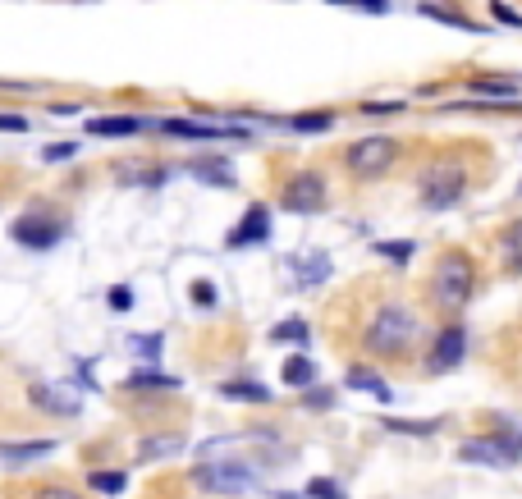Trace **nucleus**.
<instances>
[{
  "mask_svg": "<svg viewBox=\"0 0 522 499\" xmlns=\"http://www.w3.org/2000/svg\"><path fill=\"white\" fill-rule=\"evenodd\" d=\"M422 14H426V19H440V23H454V28L477 33V23H472V19H463V14H454V10H440V5H422Z\"/></svg>",
  "mask_w": 522,
  "mask_h": 499,
  "instance_id": "cd10ccee",
  "label": "nucleus"
},
{
  "mask_svg": "<svg viewBox=\"0 0 522 499\" xmlns=\"http://www.w3.org/2000/svg\"><path fill=\"white\" fill-rule=\"evenodd\" d=\"M271 339H275V344H284V339H294V344H307V321H298V316H294V321H280V326L271 330Z\"/></svg>",
  "mask_w": 522,
  "mask_h": 499,
  "instance_id": "bb28decb",
  "label": "nucleus"
},
{
  "mask_svg": "<svg viewBox=\"0 0 522 499\" xmlns=\"http://www.w3.org/2000/svg\"><path fill=\"white\" fill-rule=\"evenodd\" d=\"M472 293H477V261L463 248L445 252L431 271V307L445 316H458L472 303Z\"/></svg>",
  "mask_w": 522,
  "mask_h": 499,
  "instance_id": "f03ea898",
  "label": "nucleus"
},
{
  "mask_svg": "<svg viewBox=\"0 0 522 499\" xmlns=\"http://www.w3.org/2000/svg\"><path fill=\"white\" fill-rule=\"evenodd\" d=\"M500 261L509 275H522V220H509L500 229Z\"/></svg>",
  "mask_w": 522,
  "mask_h": 499,
  "instance_id": "4468645a",
  "label": "nucleus"
},
{
  "mask_svg": "<svg viewBox=\"0 0 522 499\" xmlns=\"http://www.w3.org/2000/svg\"><path fill=\"white\" fill-rule=\"evenodd\" d=\"M348 385H353V390L376 394L381 403H390V385H385V380L376 376V371H367V367H353V371H348Z\"/></svg>",
  "mask_w": 522,
  "mask_h": 499,
  "instance_id": "aec40b11",
  "label": "nucleus"
},
{
  "mask_svg": "<svg viewBox=\"0 0 522 499\" xmlns=\"http://www.w3.org/2000/svg\"><path fill=\"white\" fill-rule=\"evenodd\" d=\"M284 124L294 133H326L330 124H335V115H330V110H312V115H289Z\"/></svg>",
  "mask_w": 522,
  "mask_h": 499,
  "instance_id": "412c9836",
  "label": "nucleus"
},
{
  "mask_svg": "<svg viewBox=\"0 0 522 499\" xmlns=\"http://www.w3.org/2000/svg\"><path fill=\"white\" fill-rule=\"evenodd\" d=\"M33 403H37V408H46V413H55V417H74L78 413V394L60 390L55 380H37V385H33Z\"/></svg>",
  "mask_w": 522,
  "mask_h": 499,
  "instance_id": "f8f14e48",
  "label": "nucleus"
},
{
  "mask_svg": "<svg viewBox=\"0 0 522 499\" xmlns=\"http://www.w3.org/2000/svg\"><path fill=\"white\" fill-rule=\"evenodd\" d=\"M266 239H271V211L248 207V216L234 225V234H229V248H248V243H266Z\"/></svg>",
  "mask_w": 522,
  "mask_h": 499,
  "instance_id": "9b49d317",
  "label": "nucleus"
},
{
  "mask_svg": "<svg viewBox=\"0 0 522 499\" xmlns=\"http://www.w3.org/2000/svg\"><path fill=\"white\" fill-rule=\"evenodd\" d=\"M326 197H330V188L316 170H298V174H289V184H284V207L298 211V216L326 211Z\"/></svg>",
  "mask_w": 522,
  "mask_h": 499,
  "instance_id": "0eeeda50",
  "label": "nucleus"
},
{
  "mask_svg": "<svg viewBox=\"0 0 522 499\" xmlns=\"http://www.w3.org/2000/svg\"><path fill=\"white\" fill-rule=\"evenodd\" d=\"M193 303H197V307H216V303H220L216 284H211V280H197V284H193Z\"/></svg>",
  "mask_w": 522,
  "mask_h": 499,
  "instance_id": "7c9ffc66",
  "label": "nucleus"
},
{
  "mask_svg": "<svg viewBox=\"0 0 522 499\" xmlns=\"http://www.w3.org/2000/svg\"><path fill=\"white\" fill-rule=\"evenodd\" d=\"M495 440H500L504 449H509L513 458H522V431L513 422H504V417H495Z\"/></svg>",
  "mask_w": 522,
  "mask_h": 499,
  "instance_id": "393cba45",
  "label": "nucleus"
},
{
  "mask_svg": "<svg viewBox=\"0 0 522 499\" xmlns=\"http://www.w3.org/2000/svg\"><path fill=\"white\" fill-rule=\"evenodd\" d=\"M490 14L500 23H509V28H522V14L513 10V5H504V0H490Z\"/></svg>",
  "mask_w": 522,
  "mask_h": 499,
  "instance_id": "2f4dec72",
  "label": "nucleus"
},
{
  "mask_svg": "<svg viewBox=\"0 0 522 499\" xmlns=\"http://www.w3.org/2000/svg\"><path fill=\"white\" fill-rule=\"evenodd\" d=\"M10 234H14V243H23V248H55V243L69 234V225L60 216H51V211H28V216H19L10 225Z\"/></svg>",
  "mask_w": 522,
  "mask_h": 499,
  "instance_id": "423d86ee",
  "label": "nucleus"
},
{
  "mask_svg": "<svg viewBox=\"0 0 522 499\" xmlns=\"http://www.w3.org/2000/svg\"><path fill=\"white\" fill-rule=\"evenodd\" d=\"M335 5H358V10H371V14H385V10H390L385 0H335Z\"/></svg>",
  "mask_w": 522,
  "mask_h": 499,
  "instance_id": "c9c22d12",
  "label": "nucleus"
},
{
  "mask_svg": "<svg viewBox=\"0 0 522 499\" xmlns=\"http://www.w3.org/2000/svg\"><path fill=\"white\" fill-rule=\"evenodd\" d=\"M458 458H463V463H481V467H500V472L518 463V458H513L509 449L495 440V435H490V440H468V445L458 449Z\"/></svg>",
  "mask_w": 522,
  "mask_h": 499,
  "instance_id": "9d476101",
  "label": "nucleus"
},
{
  "mask_svg": "<svg viewBox=\"0 0 522 499\" xmlns=\"http://www.w3.org/2000/svg\"><path fill=\"white\" fill-rule=\"evenodd\" d=\"M87 486L101 490V495H124L129 477H124V472H92V477H87Z\"/></svg>",
  "mask_w": 522,
  "mask_h": 499,
  "instance_id": "b1692460",
  "label": "nucleus"
},
{
  "mask_svg": "<svg viewBox=\"0 0 522 499\" xmlns=\"http://www.w3.org/2000/svg\"><path fill=\"white\" fill-rule=\"evenodd\" d=\"M110 307H115V312H129V307H133V289H129V284H115V289H110Z\"/></svg>",
  "mask_w": 522,
  "mask_h": 499,
  "instance_id": "72a5a7b5",
  "label": "nucleus"
},
{
  "mask_svg": "<svg viewBox=\"0 0 522 499\" xmlns=\"http://www.w3.org/2000/svg\"><path fill=\"white\" fill-rule=\"evenodd\" d=\"M399 156H403L399 138H390V133H367V138L348 142L344 170L353 174V179H362V184H371V179L390 174L394 165H399Z\"/></svg>",
  "mask_w": 522,
  "mask_h": 499,
  "instance_id": "20e7f679",
  "label": "nucleus"
},
{
  "mask_svg": "<svg viewBox=\"0 0 522 499\" xmlns=\"http://www.w3.org/2000/svg\"><path fill=\"white\" fill-rule=\"evenodd\" d=\"M376 252H381V257H390L394 266H403V261L413 257V243H376Z\"/></svg>",
  "mask_w": 522,
  "mask_h": 499,
  "instance_id": "c756f323",
  "label": "nucleus"
},
{
  "mask_svg": "<svg viewBox=\"0 0 522 499\" xmlns=\"http://www.w3.org/2000/svg\"><path fill=\"white\" fill-rule=\"evenodd\" d=\"M23 129H28L23 115H0V133H23Z\"/></svg>",
  "mask_w": 522,
  "mask_h": 499,
  "instance_id": "e433bc0d",
  "label": "nucleus"
},
{
  "mask_svg": "<svg viewBox=\"0 0 522 499\" xmlns=\"http://www.w3.org/2000/svg\"><path fill=\"white\" fill-rule=\"evenodd\" d=\"M55 440H23V445H0V458L5 463H33V458L51 454Z\"/></svg>",
  "mask_w": 522,
  "mask_h": 499,
  "instance_id": "a211bd4d",
  "label": "nucleus"
},
{
  "mask_svg": "<svg viewBox=\"0 0 522 499\" xmlns=\"http://www.w3.org/2000/svg\"><path fill=\"white\" fill-rule=\"evenodd\" d=\"M307 495H312V499H344V495H339V486H335V481H330V477L307 481Z\"/></svg>",
  "mask_w": 522,
  "mask_h": 499,
  "instance_id": "c85d7f7f",
  "label": "nucleus"
},
{
  "mask_svg": "<svg viewBox=\"0 0 522 499\" xmlns=\"http://www.w3.org/2000/svg\"><path fill=\"white\" fill-rule=\"evenodd\" d=\"M193 174L202 184H220V188L234 184V170H229V165H193Z\"/></svg>",
  "mask_w": 522,
  "mask_h": 499,
  "instance_id": "a878e982",
  "label": "nucleus"
},
{
  "mask_svg": "<svg viewBox=\"0 0 522 499\" xmlns=\"http://www.w3.org/2000/svg\"><path fill=\"white\" fill-rule=\"evenodd\" d=\"M280 376H284V385H294V390H312L316 385V362L303 358V353H294V358L280 367Z\"/></svg>",
  "mask_w": 522,
  "mask_h": 499,
  "instance_id": "dca6fc26",
  "label": "nucleus"
},
{
  "mask_svg": "<svg viewBox=\"0 0 522 499\" xmlns=\"http://www.w3.org/2000/svg\"><path fill=\"white\" fill-rule=\"evenodd\" d=\"M142 129H147V120H138V115H97V120H87L92 138H133Z\"/></svg>",
  "mask_w": 522,
  "mask_h": 499,
  "instance_id": "ddd939ff",
  "label": "nucleus"
},
{
  "mask_svg": "<svg viewBox=\"0 0 522 499\" xmlns=\"http://www.w3.org/2000/svg\"><path fill=\"white\" fill-rule=\"evenodd\" d=\"M193 486H202L207 495H252L261 486V477L252 472L248 463H234V458H220V463H197L193 467Z\"/></svg>",
  "mask_w": 522,
  "mask_h": 499,
  "instance_id": "39448f33",
  "label": "nucleus"
},
{
  "mask_svg": "<svg viewBox=\"0 0 522 499\" xmlns=\"http://www.w3.org/2000/svg\"><path fill=\"white\" fill-rule=\"evenodd\" d=\"M298 266V284H321L330 275V257L326 252H307V257L294 261Z\"/></svg>",
  "mask_w": 522,
  "mask_h": 499,
  "instance_id": "6ab92c4d",
  "label": "nucleus"
},
{
  "mask_svg": "<svg viewBox=\"0 0 522 499\" xmlns=\"http://www.w3.org/2000/svg\"><path fill=\"white\" fill-rule=\"evenodd\" d=\"M463 358H468V330L445 326L435 335V344L426 348V371H431V376H445V371H454Z\"/></svg>",
  "mask_w": 522,
  "mask_h": 499,
  "instance_id": "6e6552de",
  "label": "nucleus"
},
{
  "mask_svg": "<svg viewBox=\"0 0 522 499\" xmlns=\"http://www.w3.org/2000/svg\"><path fill=\"white\" fill-rule=\"evenodd\" d=\"M468 92L477 101H518V87L504 83V78H472Z\"/></svg>",
  "mask_w": 522,
  "mask_h": 499,
  "instance_id": "f3484780",
  "label": "nucleus"
},
{
  "mask_svg": "<svg viewBox=\"0 0 522 499\" xmlns=\"http://www.w3.org/2000/svg\"><path fill=\"white\" fill-rule=\"evenodd\" d=\"M33 499H83L78 490H65V486H46V490H37Z\"/></svg>",
  "mask_w": 522,
  "mask_h": 499,
  "instance_id": "f704fd0d",
  "label": "nucleus"
},
{
  "mask_svg": "<svg viewBox=\"0 0 522 499\" xmlns=\"http://www.w3.org/2000/svg\"><path fill=\"white\" fill-rule=\"evenodd\" d=\"M188 449V440L184 435H142L138 440V458H147V463H152V458H170V454H184Z\"/></svg>",
  "mask_w": 522,
  "mask_h": 499,
  "instance_id": "2eb2a0df",
  "label": "nucleus"
},
{
  "mask_svg": "<svg viewBox=\"0 0 522 499\" xmlns=\"http://www.w3.org/2000/svg\"><path fill=\"white\" fill-rule=\"evenodd\" d=\"M280 499H312V495H280Z\"/></svg>",
  "mask_w": 522,
  "mask_h": 499,
  "instance_id": "4c0bfd02",
  "label": "nucleus"
},
{
  "mask_svg": "<svg viewBox=\"0 0 522 499\" xmlns=\"http://www.w3.org/2000/svg\"><path fill=\"white\" fill-rule=\"evenodd\" d=\"M225 399H239V403H271V390L266 385H243V380H234V385H225Z\"/></svg>",
  "mask_w": 522,
  "mask_h": 499,
  "instance_id": "4be33fe9",
  "label": "nucleus"
},
{
  "mask_svg": "<svg viewBox=\"0 0 522 499\" xmlns=\"http://www.w3.org/2000/svg\"><path fill=\"white\" fill-rule=\"evenodd\" d=\"M417 339H422V321H417L413 307L403 303H381L376 312H371L367 330H362V348H367L371 358H408L417 348Z\"/></svg>",
  "mask_w": 522,
  "mask_h": 499,
  "instance_id": "f257e3e1",
  "label": "nucleus"
},
{
  "mask_svg": "<svg viewBox=\"0 0 522 499\" xmlns=\"http://www.w3.org/2000/svg\"><path fill=\"white\" fill-rule=\"evenodd\" d=\"M463 193H468V165L454 161V156H435V161H426V170L417 174V197H422L426 211L458 207Z\"/></svg>",
  "mask_w": 522,
  "mask_h": 499,
  "instance_id": "7ed1b4c3",
  "label": "nucleus"
},
{
  "mask_svg": "<svg viewBox=\"0 0 522 499\" xmlns=\"http://www.w3.org/2000/svg\"><path fill=\"white\" fill-rule=\"evenodd\" d=\"M129 390H174L179 380H170V376H161V371H133L129 380H124Z\"/></svg>",
  "mask_w": 522,
  "mask_h": 499,
  "instance_id": "5701e85b",
  "label": "nucleus"
},
{
  "mask_svg": "<svg viewBox=\"0 0 522 499\" xmlns=\"http://www.w3.org/2000/svg\"><path fill=\"white\" fill-rule=\"evenodd\" d=\"M161 133L193 142H220V138H248V129H229V124H197V120H165Z\"/></svg>",
  "mask_w": 522,
  "mask_h": 499,
  "instance_id": "1a4fd4ad",
  "label": "nucleus"
},
{
  "mask_svg": "<svg viewBox=\"0 0 522 499\" xmlns=\"http://www.w3.org/2000/svg\"><path fill=\"white\" fill-rule=\"evenodd\" d=\"M46 161H74V156H78V147H74V142H51V147H46Z\"/></svg>",
  "mask_w": 522,
  "mask_h": 499,
  "instance_id": "473e14b6",
  "label": "nucleus"
}]
</instances>
